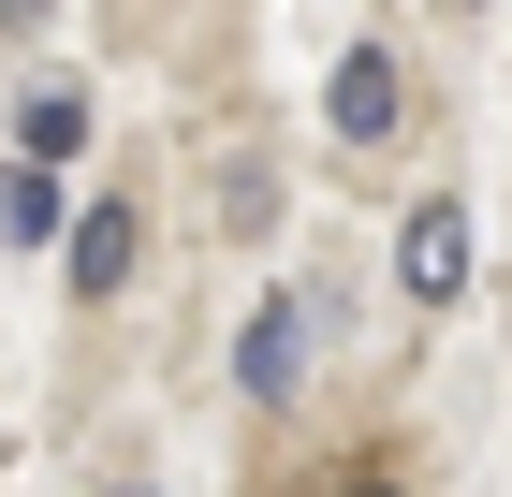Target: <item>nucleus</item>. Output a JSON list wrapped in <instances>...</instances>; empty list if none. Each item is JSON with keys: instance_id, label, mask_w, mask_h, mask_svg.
<instances>
[{"instance_id": "nucleus-4", "label": "nucleus", "mask_w": 512, "mask_h": 497, "mask_svg": "<svg viewBox=\"0 0 512 497\" xmlns=\"http://www.w3.org/2000/svg\"><path fill=\"white\" fill-rule=\"evenodd\" d=\"M132 249H147V234H132V205H88V220H74V293H118Z\"/></svg>"}, {"instance_id": "nucleus-6", "label": "nucleus", "mask_w": 512, "mask_h": 497, "mask_svg": "<svg viewBox=\"0 0 512 497\" xmlns=\"http://www.w3.org/2000/svg\"><path fill=\"white\" fill-rule=\"evenodd\" d=\"M44 220H59V191H44L30 161H15V176H0V234H44Z\"/></svg>"}, {"instance_id": "nucleus-2", "label": "nucleus", "mask_w": 512, "mask_h": 497, "mask_svg": "<svg viewBox=\"0 0 512 497\" xmlns=\"http://www.w3.org/2000/svg\"><path fill=\"white\" fill-rule=\"evenodd\" d=\"M308 337H322V293H278V307H249L235 381H249V395H293V381H308Z\"/></svg>"}, {"instance_id": "nucleus-7", "label": "nucleus", "mask_w": 512, "mask_h": 497, "mask_svg": "<svg viewBox=\"0 0 512 497\" xmlns=\"http://www.w3.org/2000/svg\"><path fill=\"white\" fill-rule=\"evenodd\" d=\"M44 15H59V0H0V30H44Z\"/></svg>"}, {"instance_id": "nucleus-1", "label": "nucleus", "mask_w": 512, "mask_h": 497, "mask_svg": "<svg viewBox=\"0 0 512 497\" xmlns=\"http://www.w3.org/2000/svg\"><path fill=\"white\" fill-rule=\"evenodd\" d=\"M469 264H483L469 205H454V191H439V205H410V234H395V278H410V307H454V293H469Z\"/></svg>"}, {"instance_id": "nucleus-8", "label": "nucleus", "mask_w": 512, "mask_h": 497, "mask_svg": "<svg viewBox=\"0 0 512 497\" xmlns=\"http://www.w3.org/2000/svg\"><path fill=\"white\" fill-rule=\"evenodd\" d=\"M132 497H147V483H132Z\"/></svg>"}, {"instance_id": "nucleus-5", "label": "nucleus", "mask_w": 512, "mask_h": 497, "mask_svg": "<svg viewBox=\"0 0 512 497\" xmlns=\"http://www.w3.org/2000/svg\"><path fill=\"white\" fill-rule=\"evenodd\" d=\"M15 147H30V176L74 161V147H88V103H74V88H30V103H15Z\"/></svg>"}, {"instance_id": "nucleus-3", "label": "nucleus", "mask_w": 512, "mask_h": 497, "mask_svg": "<svg viewBox=\"0 0 512 497\" xmlns=\"http://www.w3.org/2000/svg\"><path fill=\"white\" fill-rule=\"evenodd\" d=\"M322 117H337V147H381V132H395V44H337Z\"/></svg>"}]
</instances>
